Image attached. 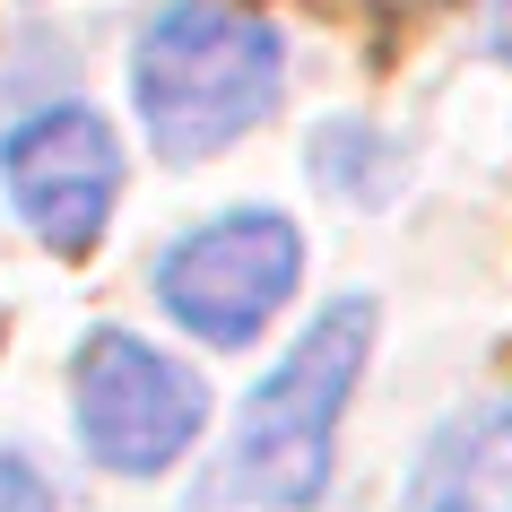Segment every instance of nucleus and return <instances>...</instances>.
Returning a JSON list of instances; mask_svg holds the SVG:
<instances>
[{
  "label": "nucleus",
  "instance_id": "obj_6",
  "mask_svg": "<svg viewBox=\"0 0 512 512\" xmlns=\"http://www.w3.org/2000/svg\"><path fill=\"white\" fill-rule=\"evenodd\" d=\"M408 512H512V408L452 417L417 452Z\"/></svg>",
  "mask_w": 512,
  "mask_h": 512
},
{
  "label": "nucleus",
  "instance_id": "obj_8",
  "mask_svg": "<svg viewBox=\"0 0 512 512\" xmlns=\"http://www.w3.org/2000/svg\"><path fill=\"white\" fill-rule=\"evenodd\" d=\"M0 512H53V486H44V469L18 452H0Z\"/></svg>",
  "mask_w": 512,
  "mask_h": 512
},
{
  "label": "nucleus",
  "instance_id": "obj_2",
  "mask_svg": "<svg viewBox=\"0 0 512 512\" xmlns=\"http://www.w3.org/2000/svg\"><path fill=\"white\" fill-rule=\"evenodd\" d=\"M287 79L270 18L235 0H165L131 44V105L165 165H209L243 131H261Z\"/></svg>",
  "mask_w": 512,
  "mask_h": 512
},
{
  "label": "nucleus",
  "instance_id": "obj_4",
  "mask_svg": "<svg viewBox=\"0 0 512 512\" xmlns=\"http://www.w3.org/2000/svg\"><path fill=\"white\" fill-rule=\"evenodd\" d=\"M296 278H304V235L278 209H235V217L191 226V235L165 252L157 261V296H165V313H174L191 339L243 348V339H261V322H270L278 304L296 296Z\"/></svg>",
  "mask_w": 512,
  "mask_h": 512
},
{
  "label": "nucleus",
  "instance_id": "obj_5",
  "mask_svg": "<svg viewBox=\"0 0 512 512\" xmlns=\"http://www.w3.org/2000/svg\"><path fill=\"white\" fill-rule=\"evenodd\" d=\"M0 174H9V200H18V217L35 226L44 252L87 261L105 243L113 191H122V148H113L105 113L53 105V113H35V122H18L9 148H0Z\"/></svg>",
  "mask_w": 512,
  "mask_h": 512
},
{
  "label": "nucleus",
  "instance_id": "obj_7",
  "mask_svg": "<svg viewBox=\"0 0 512 512\" xmlns=\"http://www.w3.org/2000/svg\"><path fill=\"white\" fill-rule=\"evenodd\" d=\"M400 148H391V139L374 131V122H322V131H313V183L330 191V200H391V191H400Z\"/></svg>",
  "mask_w": 512,
  "mask_h": 512
},
{
  "label": "nucleus",
  "instance_id": "obj_9",
  "mask_svg": "<svg viewBox=\"0 0 512 512\" xmlns=\"http://www.w3.org/2000/svg\"><path fill=\"white\" fill-rule=\"evenodd\" d=\"M495 53L512 61V0H495Z\"/></svg>",
  "mask_w": 512,
  "mask_h": 512
},
{
  "label": "nucleus",
  "instance_id": "obj_1",
  "mask_svg": "<svg viewBox=\"0 0 512 512\" xmlns=\"http://www.w3.org/2000/svg\"><path fill=\"white\" fill-rule=\"evenodd\" d=\"M374 296H330L304 339L278 356L270 374L252 382V400L235 408V434H226V460L200 478V512H304L322 504L330 486V434H339V408L356 400L365 382V356H374Z\"/></svg>",
  "mask_w": 512,
  "mask_h": 512
},
{
  "label": "nucleus",
  "instance_id": "obj_3",
  "mask_svg": "<svg viewBox=\"0 0 512 512\" xmlns=\"http://www.w3.org/2000/svg\"><path fill=\"white\" fill-rule=\"evenodd\" d=\"M70 417H79V443L96 469L157 478L200 443L209 391L191 365H174L165 348L131 339V330H87L79 365H70Z\"/></svg>",
  "mask_w": 512,
  "mask_h": 512
}]
</instances>
